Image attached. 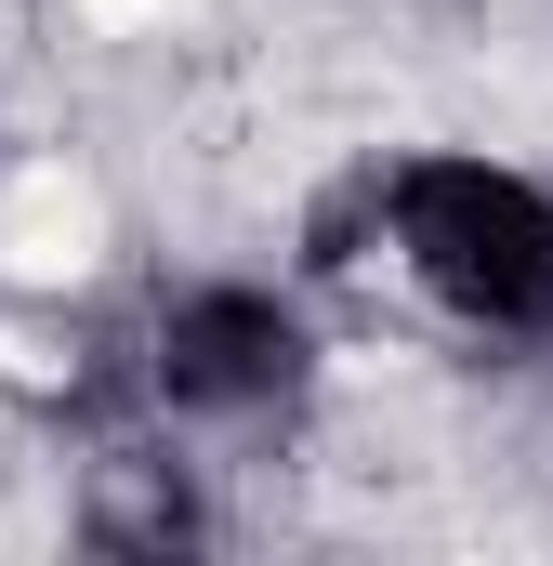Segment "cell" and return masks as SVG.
<instances>
[{"label":"cell","mask_w":553,"mask_h":566,"mask_svg":"<svg viewBox=\"0 0 553 566\" xmlns=\"http://www.w3.org/2000/svg\"><path fill=\"white\" fill-rule=\"evenodd\" d=\"M66 13H80V27H93V40H133V27H158V13H171V0H66Z\"/></svg>","instance_id":"7a4b0ae2"},{"label":"cell","mask_w":553,"mask_h":566,"mask_svg":"<svg viewBox=\"0 0 553 566\" xmlns=\"http://www.w3.org/2000/svg\"><path fill=\"white\" fill-rule=\"evenodd\" d=\"M106 264V185L66 171V158H27L0 185V277L13 290H80Z\"/></svg>","instance_id":"6da1fadb"}]
</instances>
